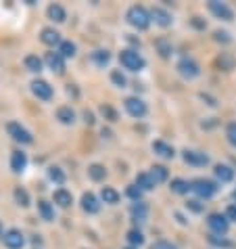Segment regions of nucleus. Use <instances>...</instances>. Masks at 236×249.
Here are the masks:
<instances>
[{"instance_id":"nucleus-1","label":"nucleus","mask_w":236,"mask_h":249,"mask_svg":"<svg viewBox=\"0 0 236 249\" xmlns=\"http://www.w3.org/2000/svg\"><path fill=\"white\" fill-rule=\"evenodd\" d=\"M128 21L136 27V30H147L151 25V15L147 9H142V6H132L128 11Z\"/></svg>"},{"instance_id":"nucleus-2","label":"nucleus","mask_w":236,"mask_h":249,"mask_svg":"<svg viewBox=\"0 0 236 249\" xmlns=\"http://www.w3.org/2000/svg\"><path fill=\"white\" fill-rule=\"evenodd\" d=\"M119 59H121V65L130 69V71H140L144 67V59L136 51H121Z\"/></svg>"},{"instance_id":"nucleus-3","label":"nucleus","mask_w":236,"mask_h":249,"mask_svg":"<svg viewBox=\"0 0 236 249\" xmlns=\"http://www.w3.org/2000/svg\"><path fill=\"white\" fill-rule=\"evenodd\" d=\"M190 191L194 193V195L203 197V199H209L211 195H215V191H218V186H215V182H211V180H205V178H199V180L190 182Z\"/></svg>"},{"instance_id":"nucleus-4","label":"nucleus","mask_w":236,"mask_h":249,"mask_svg":"<svg viewBox=\"0 0 236 249\" xmlns=\"http://www.w3.org/2000/svg\"><path fill=\"white\" fill-rule=\"evenodd\" d=\"M207 224L213 231V234H226L228 232V218L221 216V213H211L207 218Z\"/></svg>"},{"instance_id":"nucleus-5","label":"nucleus","mask_w":236,"mask_h":249,"mask_svg":"<svg viewBox=\"0 0 236 249\" xmlns=\"http://www.w3.org/2000/svg\"><path fill=\"white\" fill-rule=\"evenodd\" d=\"M178 71L182 73L186 80H192V78H197V75L201 73V69H199V65L194 63L192 59H182L178 63Z\"/></svg>"},{"instance_id":"nucleus-6","label":"nucleus","mask_w":236,"mask_h":249,"mask_svg":"<svg viewBox=\"0 0 236 249\" xmlns=\"http://www.w3.org/2000/svg\"><path fill=\"white\" fill-rule=\"evenodd\" d=\"M2 239H4V245L9 247V249H21L23 247V243H25V239H23V234L19 232V231H6L4 234H2Z\"/></svg>"},{"instance_id":"nucleus-7","label":"nucleus","mask_w":236,"mask_h":249,"mask_svg":"<svg viewBox=\"0 0 236 249\" xmlns=\"http://www.w3.org/2000/svg\"><path fill=\"white\" fill-rule=\"evenodd\" d=\"M126 111L132 117H142L147 113V105L140 99H136V96H130V99H126Z\"/></svg>"},{"instance_id":"nucleus-8","label":"nucleus","mask_w":236,"mask_h":249,"mask_svg":"<svg viewBox=\"0 0 236 249\" xmlns=\"http://www.w3.org/2000/svg\"><path fill=\"white\" fill-rule=\"evenodd\" d=\"M209 11L213 13L215 17L224 19V21H230V19H232V11H230V6H226L224 2H218V0H211V2H209Z\"/></svg>"},{"instance_id":"nucleus-9","label":"nucleus","mask_w":236,"mask_h":249,"mask_svg":"<svg viewBox=\"0 0 236 249\" xmlns=\"http://www.w3.org/2000/svg\"><path fill=\"white\" fill-rule=\"evenodd\" d=\"M6 130H9V134L15 138V141H19V142H32V136H30V132H27L25 128H21L19 124H15V122H11L9 126H6Z\"/></svg>"},{"instance_id":"nucleus-10","label":"nucleus","mask_w":236,"mask_h":249,"mask_svg":"<svg viewBox=\"0 0 236 249\" xmlns=\"http://www.w3.org/2000/svg\"><path fill=\"white\" fill-rule=\"evenodd\" d=\"M32 92L38 96V99H42V101H48L52 96V88L46 84V82L42 80H38V82H34L32 84Z\"/></svg>"},{"instance_id":"nucleus-11","label":"nucleus","mask_w":236,"mask_h":249,"mask_svg":"<svg viewBox=\"0 0 236 249\" xmlns=\"http://www.w3.org/2000/svg\"><path fill=\"white\" fill-rule=\"evenodd\" d=\"M184 161L190 163V165H207L209 163V157L201 151H186L184 153Z\"/></svg>"},{"instance_id":"nucleus-12","label":"nucleus","mask_w":236,"mask_h":249,"mask_svg":"<svg viewBox=\"0 0 236 249\" xmlns=\"http://www.w3.org/2000/svg\"><path fill=\"white\" fill-rule=\"evenodd\" d=\"M46 63H48V67H51L52 71H57V73H63L65 71L63 57H61L59 53H46Z\"/></svg>"},{"instance_id":"nucleus-13","label":"nucleus","mask_w":236,"mask_h":249,"mask_svg":"<svg viewBox=\"0 0 236 249\" xmlns=\"http://www.w3.org/2000/svg\"><path fill=\"white\" fill-rule=\"evenodd\" d=\"M151 17L155 19V23H157V25H161V27L171 25V15H169L168 11H163V9H152Z\"/></svg>"},{"instance_id":"nucleus-14","label":"nucleus","mask_w":236,"mask_h":249,"mask_svg":"<svg viewBox=\"0 0 236 249\" xmlns=\"http://www.w3.org/2000/svg\"><path fill=\"white\" fill-rule=\"evenodd\" d=\"M82 207L88 212V213H96L99 212V201H96V197L92 195V193H86L84 197H82Z\"/></svg>"},{"instance_id":"nucleus-15","label":"nucleus","mask_w":236,"mask_h":249,"mask_svg":"<svg viewBox=\"0 0 236 249\" xmlns=\"http://www.w3.org/2000/svg\"><path fill=\"white\" fill-rule=\"evenodd\" d=\"M71 193L65 191V189H59V191H54V203L61 205V207H67V205H71Z\"/></svg>"},{"instance_id":"nucleus-16","label":"nucleus","mask_w":236,"mask_h":249,"mask_svg":"<svg viewBox=\"0 0 236 249\" xmlns=\"http://www.w3.org/2000/svg\"><path fill=\"white\" fill-rule=\"evenodd\" d=\"M152 151H155L157 155H161V157H168V159H171V157H173V147H169V144H165L163 141H157V142H152Z\"/></svg>"},{"instance_id":"nucleus-17","label":"nucleus","mask_w":236,"mask_h":249,"mask_svg":"<svg viewBox=\"0 0 236 249\" xmlns=\"http://www.w3.org/2000/svg\"><path fill=\"white\" fill-rule=\"evenodd\" d=\"M27 159H25V153H21V151H15V153L11 155V168L15 172H21L25 168Z\"/></svg>"},{"instance_id":"nucleus-18","label":"nucleus","mask_w":236,"mask_h":249,"mask_svg":"<svg viewBox=\"0 0 236 249\" xmlns=\"http://www.w3.org/2000/svg\"><path fill=\"white\" fill-rule=\"evenodd\" d=\"M42 42L52 46V44H59L61 38H59V32H54L52 27H46V30H42Z\"/></svg>"},{"instance_id":"nucleus-19","label":"nucleus","mask_w":236,"mask_h":249,"mask_svg":"<svg viewBox=\"0 0 236 249\" xmlns=\"http://www.w3.org/2000/svg\"><path fill=\"white\" fill-rule=\"evenodd\" d=\"M215 176H218L221 182H230L232 178H234V172L228 168V165H221L219 163V165H215Z\"/></svg>"},{"instance_id":"nucleus-20","label":"nucleus","mask_w":236,"mask_h":249,"mask_svg":"<svg viewBox=\"0 0 236 249\" xmlns=\"http://www.w3.org/2000/svg\"><path fill=\"white\" fill-rule=\"evenodd\" d=\"M151 178L155 180V184L165 182V180H168V170H165L163 165H152V168H151Z\"/></svg>"},{"instance_id":"nucleus-21","label":"nucleus","mask_w":236,"mask_h":249,"mask_svg":"<svg viewBox=\"0 0 236 249\" xmlns=\"http://www.w3.org/2000/svg\"><path fill=\"white\" fill-rule=\"evenodd\" d=\"M136 186L140 191H151L155 186V180L151 178V174H138L136 176Z\"/></svg>"},{"instance_id":"nucleus-22","label":"nucleus","mask_w":236,"mask_h":249,"mask_svg":"<svg viewBox=\"0 0 236 249\" xmlns=\"http://www.w3.org/2000/svg\"><path fill=\"white\" fill-rule=\"evenodd\" d=\"M101 197H102V201H105V203H111V205L119 201V193H117L115 189H111V186H105V189H102Z\"/></svg>"},{"instance_id":"nucleus-23","label":"nucleus","mask_w":236,"mask_h":249,"mask_svg":"<svg viewBox=\"0 0 236 249\" xmlns=\"http://www.w3.org/2000/svg\"><path fill=\"white\" fill-rule=\"evenodd\" d=\"M171 191L178 193V195H186V193L190 191V184L182 180V178H176V180H171Z\"/></svg>"},{"instance_id":"nucleus-24","label":"nucleus","mask_w":236,"mask_h":249,"mask_svg":"<svg viewBox=\"0 0 236 249\" xmlns=\"http://www.w3.org/2000/svg\"><path fill=\"white\" fill-rule=\"evenodd\" d=\"M57 120H61L63 124H73L75 113L71 111V107H61L59 111H57Z\"/></svg>"},{"instance_id":"nucleus-25","label":"nucleus","mask_w":236,"mask_h":249,"mask_svg":"<svg viewBox=\"0 0 236 249\" xmlns=\"http://www.w3.org/2000/svg\"><path fill=\"white\" fill-rule=\"evenodd\" d=\"M147 213H149V210H147V205H144V203L136 201L134 205H132V216H134V218H138V220H147Z\"/></svg>"},{"instance_id":"nucleus-26","label":"nucleus","mask_w":236,"mask_h":249,"mask_svg":"<svg viewBox=\"0 0 236 249\" xmlns=\"http://www.w3.org/2000/svg\"><path fill=\"white\" fill-rule=\"evenodd\" d=\"M88 174H90V178H92V180H102L107 172H105V168H102V165L94 163V165H90V168H88Z\"/></svg>"},{"instance_id":"nucleus-27","label":"nucleus","mask_w":236,"mask_h":249,"mask_svg":"<svg viewBox=\"0 0 236 249\" xmlns=\"http://www.w3.org/2000/svg\"><path fill=\"white\" fill-rule=\"evenodd\" d=\"M48 15H51V19H54V21H65V11H63V6H59V4H52L51 9H48Z\"/></svg>"},{"instance_id":"nucleus-28","label":"nucleus","mask_w":236,"mask_h":249,"mask_svg":"<svg viewBox=\"0 0 236 249\" xmlns=\"http://www.w3.org/2000/svg\"><path fill=\"white\" fill-rule=\"evenodd\" d=\"M25 67L30 69V71H40V69H42V61H40L36 54H30V57H25Z\"/></svg>"},{"instance_id":"nucleus-29","label":"nucleus","mask_w":236,"mask_h":249,"mask_svg":"<svg viewBox=\"0 0 236 249\" xmlns=\"http://www.w3.org/2000/svg\"><path fill=\"white\" fill-rule=\"evenodd\" d=\"M38 210H40V213H42L44 220H52L54 218V212H52V207H51V203H48V201H40Z\"/></svg>"},{"instance_id":"nucleus-30","label":"nucleus","mask_w":236,"mask_h":249,"mask_svg":"<svg viewBox=\"0 0 236 249\" xmlns=\"http://www.w3.org/2000/svg\"><path fill=\"white\" fill-rule=\"evenodd\" d=\"M59 54H61V57H73V54H75V44L73 42H61Z\"/></svg>"},{"instance_id":"nucleus-31","label":"nucleus","mask_w":236,"mask_h":249,"mask_svg":"<svg viewBox=\"0 0 236 249\" xmlns=\"http://www.w3.org/2000/svg\"><path fill=\"white\" fill-rule=\"evenodd\" d=\"M128 241H130L132 245H142L144 243V237H142L140 231H130L128 232Z\"/></svg>"},{"instance_id":"nucleus-32","label":"nucleus","mask_w":236,"mask_h":249,"mask_svg":"<svg viewBox=\"0 0 236 249\" xmlns=\"http://www.w3.org/2000/svg\"><path fill=\"white\" fill-rule=\"evenodd\" d=\"M92 59L99 65H107L109 63V53L107 51H96V53H92Z\"/></svg>"},{"instance_id":"nucleus-33","label":"nucleus","mask_w":236,"mask_h":249,"mask_svg":"<svg viewBox=\"0 0 236 249\" xmlns=\"http://www.w3.org/2000/svg\"><path fill=\"white\" fill-rule=\"evenodd\" d=\"M226 136H228V142L236 147V124H230V126L226 128Z\"/></svg>"},{"instance_id":"nucleus-34","label":"nucleus","mask_w":236,"mask_h":249,"mask_svg":"<svg viewBox=\"0 0 236 249\" xmlns=\"http://www.w3.org/2000/svg\"><path fill=\"white\" fill-rule=\"evenodd\" d=\"M48 176H51V178H52V180H54V182H59V184H61V182H63V180H65L63 172H61L59 168H51V172H48Z\"/></svg>"},{"instance_id":"nucleus-35","label":"nucleus","mask_w":236,"mask_h":249,"mask_svg":"<svg viewBox=\"0 0 236 249\" xmlns=\"http://www.w3.org/2000/svg\"><path fill=\"white\" fill-rule=\"evenodd\" d=\"M15 199H17V201L21 203V205H30V197H27V193H25L23 189H17V191H15Z\"/></svg>"},{"instance_id":"nucleus-36","label":"nucleus","mask_w":236,"mask_h":249,"mask_svg":"<svg viewBox=\"0 0 236 249\" xmlns=\"http://www.w3.org/2000/svg\"><path fill=\"white\" fill-rule=\"evenodd\" d=\"M101 113L105 115L107 120H111V122H115V120H117V113H115V111H113V109H111L109 105H102V107H101Z\"/></svg>"},{"instance_id":"nucleus-37","label":"nucleus","mask_w":236,"mask_h":249,"mask_svg":"<svg viewBox=\"0 0 236 249\" xmlns=\"http://www.w3.org/2000/svg\"><path fill=\"white\" fill-rule=\"evenodd\" d=\"M111 80H113L117 86H121V88L126 86V78H123V75H121L119 71H113V73H111Z\"/></svg>"},{"instance_id":"nucleus-38","label":"nucleus","mask_w":236,"mask_h":249,"mask_svg":"<svg viewBox=\"0 0 236 249\" xmlns=\"http://www.w3.org/2000/svg\"><path fill=\"white\" fill-rule=\"evenodd\" d=\"M128 195L134 199V201H138V199H140V195H142V191L138 189V186H130V189H128Z\"/></svg>"},{"instance_id":"nucleus-39","label":"nucleus","mask_w":236,"mask_h":249,"mask_svg":"<svg viewBox=\"0 0 236 249\" xmlns=\"http://www.w3.org/2000/svg\"><path fill=\"white\" fill-rule=\"evenodd\" d=\"M157 46H159V51H161V57H169L171 48H169L168 44H165V42H163V40H159V42H157Z\"/></svg>"},{"instance_id":"nucleus-40","label":"nucleus","mask_w":236,"mask_h":249,"mask_svg":"<svg viewBox=\"0 0 236 249\" xmlns=\"http://www.w3.org/2000/svg\"><path fill=\"white\" fill-rule=\"evenodd\" d=\"M151 249H176V245H171V243H168V241H157L155 245H152Z\"/></svg>"},{"instance_id":"nucleus-41","label":"nucleus","mask_w":236,"mask_h":249,"mask_svg":"<svg viewBox=\"0 0 236 249\" xmlns=\"http://www.w3.org/2000/svg\"><path fill=\"white\" fill-rule=\"evenodd\" d=\"M226 218H228V220H232V222H236V205H228Z\"/></svg>"},{"instance_id":"nucleus-42","label":"nucleus","mask_w":236,"mask_h":249,"mask_svg":"<svg viewBox=\"0 0 236 249\" xmlns=\"http://www.w3.org/2000/svg\"><path fill=\"white\" fill-rule=\"evenodd\" d=\"M211 243H213V245H221V247H232L230 241H226V239H218V237H211Z\"/></svg>"},{"instance_id":"nucleus-43","label":"nucleus","mask_w":236,"mask_h":249,"mask_svg":"<svg viewBox=\"0 0 236 249\" xmlns=\"http://www.w3.org/2000/svg\"><path fill=\"white\" fill-rule=\"evenodd\" d=\"M188 207L192 212H203V205H201L199 201H194V199H192V201H188Z\"/></svg>"},{"instance_id":"nucleus-44","label":"nucleus","mask_w":236,"mask_h":249,"mask_svg":"<svg viewBox=\"0 0 236 249\" xmlns=\"http://www.w3.org/2000/svg\"><path fill=\"white\" fill-rule=\"evenodd\" d=\"M84 117H86V122H88V124H94V115L90 113V111H84Z\"/></svg>"},{"instance_id":"nucleus-45","label":"nucleus","mask_w":236,"mask_h":249,"mask_svg":"<svg viewBox=\"0 0 236 249\" xmlns=\"http://www.w3.org/2000/svg\"><path fill=\"white\" fill-rule=\"evenodd\" d=\"M215 36H218V40H224V42H228V40H230V38H228V34H221V32H218Z\"/></svg>"},{"instance_id":"nucleus-46","label":"nucleus","mask_w":236,"mask_h":249,"mask_svg":"<svg viewBox=\"0 0 236 249\" xmlns=\"http://www.w3.org/2000/svg\"><path fill=\"white\" fill-rule=\"evenodd\" d=\"M2 234H4V232H2V228H0V237H2Z\"/></svg>"}]
</instances>
